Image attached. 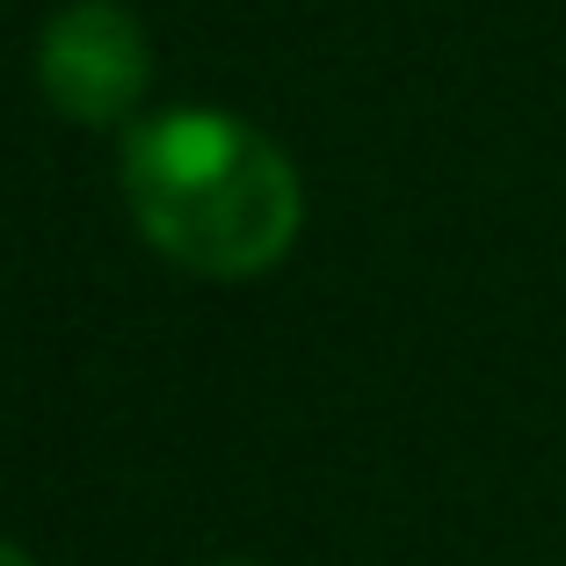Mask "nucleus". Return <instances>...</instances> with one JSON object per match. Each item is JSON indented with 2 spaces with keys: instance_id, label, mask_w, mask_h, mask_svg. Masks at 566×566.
Here are the masks:
<instances>
[{
  "instance_id": "f257e3e1",
  "label": "nucleus",
  "mask_w": 566,
  "mask_h": 566,
  "mask_svg": "<svg viewBox=\"0 0 566 566\" xmlns=\"http://www.w3.org/2000/svg\"><path fill=\"white\" fill-rule=\"evenodd\" d=\"M124 203L167 262L203 276L269 269L298 233V175L226 109H160L124 132Z\"/></svg>"
},
{
  "instance_id": "f03ea898",
  "label": "nucleus",
  "mask_w": 566,
  "mask_h": 566,
  "mask_svg": "<svg viewBox=\"0 0 566 566\" xmlns=\"http://www.w3.org/2000/svg\"><path fill=\"white\" fill-rule=\"evenodd\" d=\"M146 30L124 15L117 0H66L44 22L36 44V73L44 95L81 124H117L146 87Z\"/></svg>"
},
{
  "instance_id": "7ed1b4c3",
  "label": "nucleus",
  "mask_w": 566,
  "mask_h": 566,
  "mask_svg": "<svg viewBox=\"0 0 566 566\" xmlns=\"http://www.w3.org/2000/svg\"><path fill=\"white\" fill-rule=\"evenodd\" d=\"M0 566H36V559H30L22 545H8V537H0Z\"/></svg>"
},
{
  "instance_id": "20e7f679",
  "label": "nucleus",
  "mask_w": 566,
  "mask_h": 566,
  "mask_svg": "<svg viewBox=\"0 0 566 566\" xmlns=\"http://www.w3.org/2000/svg\"><path fill=\"white\" fill-rule=\"evenodd\" d=\"M218 566H248V559H218Z\"/></svg>"
}]
</instances>
